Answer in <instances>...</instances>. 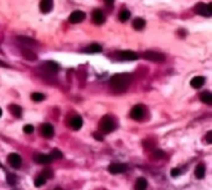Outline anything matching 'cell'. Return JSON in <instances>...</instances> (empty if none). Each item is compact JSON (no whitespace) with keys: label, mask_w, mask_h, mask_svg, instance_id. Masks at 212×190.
<instances>
[{"label":"cell","mask_w":212,"mask_h":190,"mask_svg":"<svg viewBox=\"0 0 212 190\" xmlns=\"http://www.w3.org/2000/svg\"><path fill=\"white\" fill-rule=\"evenodd\" d=\"M206 140H207V143H212V132H208V133H207Z\"/></svg>","instance_id":"836d02e7"},{"label":"cell","mask_w":212,"mask_h":190,"mask_svg":"<svg viewBox=\"0 0 212 190\" xmlns=\"http://www.w3.org/2000/svg\"><path fill=\"white\" fill-rule=\"evenodd\" d=\"M133 27L135 30H143L145 27V20L142 18H135L133 20Z\"/></svg>","instance_id":"ac0fdd59"},{"label":"cell","mask_w":212,"mask_h":190,"mask_svg":"<svg viewBox=\"0 0 212 190\" xmlns=\"http://www.w3.org/2000/svg\"><path fill=\"white\" fill-rule=\"evenodd\" d=\"M34 126H31V124H26V126H24V132L25 133H27V134H30V133H32L34 132Z\"/></svg>","instance_id":"4dcf8cb0"},{"label":"cell","mask_w":212,"mask_h":190,"mask_svg":"<svg viewBox=\"0 0 212 190\" xmlns=\"http://www.w3.org/2000/svg\"><path fill=\"white\" fill-rule=\"evenodd\" d=\"M143 116H144V111H143V107H142V106H135V107H133V109H132V112H130V117H132L133 119L140 121V119L143 118Z\"/></svg>","instance_id":"30bf717a"},{"label":"cell","mask_w":212,"mask_h":190,"mask_svg":"<svg viewBox=\"0 0 212 190\" xmlns=\"http://www.w3.org/2000/svg\"><path fill=\"white\" fill-rule=\"evenodd\" d=\"M203 83H205V77H202V76H196L190 82L191 87H194V88H200L203 86Z\"/></svg>","instance_id":"2e32d148"},{"label":"cell","mask_w":212,"mask_h":190,"mask_svg":"<svg viewBox=\"0 0 212 190\" xmlns=\"http://www.w3.org/2000/svg\"><path fill=\"white\" fill-rule=\"evenodd\" d=\"M205 173H206V168H205V164H198L195 169V175L197 179H202L205 176Z\"/></svg>","instance_id":"d6986e66"},{"label":"cell","mask_w":212,"mask_h":190,"mask_svg":"<svg viewBox=\"0 0 212 190\" xmlns=\"http://www.w3.org/2000/svg\"><path fill=\"white\" fill-rule=\"evenodd\" d=\"M132 82V76L128 75V73H118V75H114L110 81H109V85L112 87V89L115 92V93H122L124 91H126L128 86L130 85Z\"/></svg>","instance_id":"6da1fadb"},{"label":"cell","mask_w":212,"mask_h":190,"mask_svg":"<svg viewBox=\"0 0 212 190\" xmlns=\"http://www.w3.org/2000/svg\"><path fill=\"white\" fill-rule=\"evenodd\" d=\"M164 157H165V153L162 151H154L153 154H151L153 159H160V158H164Z\"/></svg>","instance_id":"83f0119b"},{"label":"cell","mask_w":212,"mask_h":190,"mask_svg":"<svg viewBox=\"0 0 212 190\" xmlns=\"http://www.w3.org/2000/svg\"><path fill=\"white\" fill-rule=\"evenodd\" d=\"M2 114H3V111H2V108H0V117H2Z\"/></svg>","instance_id":"74e56055"},{"label":"cell","mask_w":212,"mask_h":190,"mask_svg":"<svg viewBox=\"0 0 212 190\" xmlns=\"http://www.w3.org/2000/svg\"><path fill=\"white\" fill-rule=\"evenodd\" d=\"M84 18H86V14H84L83 11L77 10V11H73V13L70 15L68 20H70L71 24H79V23H82V21L84 20Z\"/></svg>","instance_id":"8992f818"},{"label":"cell","mask_w":212,"mask_h":190,"mask_svg":"<svg viewBox=\"0 0 212 190\" xmlns=\"http://www.w3.org/2000/svg\"><path fill=\"white\" fill-rule=\"evenodd\" d=\"M45 67H46V68H49L51 72H57V71L60 70L58 65H57L56 62H52V61H47V62L45 64Z\"/></svg>","instance_id":"cb8c5ba5"},{"label":"cell","mask_w":212,"mask_h":190,"mask_svg":"<svg viewBox=\"0 0 212 190\" xmlns=\"http://www.w3.org/2000/svg\"><path fill=\"white\" fill-rule=\"evenodd\" d=\"M35 162L38 164H50L52 162V158L50 154H37L35 157Z\"/></svg>","instance_id":"7c38bea8"},{"label":"cell","mask_w":212,"mask_h":190,"mask_svg":"<svg viewBox=\"0 0 212 190\" xmlns=\"http://www.w3.org/2000/svg\"><path fill=\"white\" fill-rule=\"evenodd\" d=\"M180 169H178V168H174V169H171V171H170V174H171V176H179L180 175Z\"/></svg>","instance_id":"d6a6232c"},{"label":"cell","mask_w":212,"mask_h":190,"mask_svg":"<svg viewBox=\"0 0 212 190\" xmlns=\"http://www.w3.org/2000/svg\"><path fill=\"white\" fill-rule=\"evenodd\" d=\"M21 55L24 56V59H26L29 61H36L37 60V55L29 49H21Z\"/></svg>","instance_id":"5bb4252c"},{"label":"cell","mask_w":212,"mask_h":190,"mask_svg":"<svg viewBox=\"0 0 212 190\" xmlns=\"http://www.w3.org/2000/svg\"><path fill=\"white\" fill-rule=\"evenodd\" d=\"M0 66H2V67H6V68L9 67V65H6L4 61H0Z\"/></svg>","instance_id":"8d00e7d4"},{"label":"cell","mask_w":212,"mask_h":190,"mask_svg":"<svg viewBox=\"0 0 212 190\" xmlns=\"http://www.w3.org/2000/svg\"><path fill=\"white\" fill-rule=\"evenodd\" d=\"M101 51H102V47L98 43H92L86 49V52H90V54H96V52H101Z\"/></svg>","instance_id":"44dd1931"},{"label":"cell","mask_w":212,"mask_h":190,"mask_svg":"<svg viewBox=\"0 0 212 190\" xmlns=\"http://www.w3.org/2000/svg\"><path fill=\"white\" fill-rule=\"evenodd\" d=\"M18 40L20 41V42H24V43H36L34 40H31V39H29V37H26V36H19L18 37Z\"/></svg>","instance_id":"f1b7e54d"},{"label":"cell","mask_w":212,"mask_h":190,"mask_svg":"<svg viewBox=\"0 0 212 190\" xmlns=\"http://www.w3.org/2000/svg\"><path fill=\"white\" fill-rule=\"evenodd\" d=\"M93 137H94L97 140H103V135L99 134V133H93Z\"/></svg>","instance_id":"e575fe53"},{"label":"cell","mask_w":212,"mask_h":190,"mask_svg":"<svg viewBox=\"0 0 212 190\" xmlns=\"http://www.w3.org/2000/svg\"><path fill=\"white\" fill-rule=\"evenodd\" d=\"M45 183H46V179H44L42 176H37V178L35 179V185H36V186H42Z\"/></svg>","instance_id":"f546056e"},{"label":"cell","mask_w":212,"mask_h":190,"mask_svg":"<svg viewBox=\"0 0 212 190\" xmlns=\"http://www.w3.org/2000/svg\"><path fill=\"white\" fill-rule=\"evenodd\" d=\"M104 2H106L107 5H112V4L114 3V0H104Z\"/></svg>","instance_id":"d590c367"},{"label":"cell","mask_w":212,"mask_h":190,"mask_svg":"<svg viewBox=\"0 0 212 190\" xmlns=\"http://www.w3.org/2000/svg\"><path fill=\"white\" fill-rule=\"evenodd\" d=\"M92 21H93L96 25H102V24L106 21V16H104V14H103L99 9H96V10L92 13Z\"/></svg>","instance_id":"9c48e42d"},{"label":"cell","mask_w":212,"mask_h":190,"mask_svg":"<svg viewBox=\"0 0 212 190\" xmlns=\"http://www.w3.org/2000/svg\"><path fill=\"white\" fill-rule=\"evenodd\" d=\"M125 170H126V165L120 164V163H113L108 167V171L110 174H120V173H124Z\"/></svg>","instance_id":"ba28073f"},{"label":"cell","mask_w":212,"mask_h":190,"mask_svg":"<svg viewBox=\"0 0 212 190\" xmlns=\"http://www.w3.org/2000/svg\"><path fill=\"white\" fill-rule=\"evenodd\" d=\"M82 123H83V122H82V118L78 117V116L72 117L71 121H70V126H71V128L74 129V130H78V129L82 127Z\"/></svg>","instance_id":"9a60e30c"},{"label":"cell","mask_w":212,"mask_h":190,"mask_svg":"<svg viewBox=\"0 0 212 190\" xmlns=\"http://www.w3.org/2000/svg\"><path fill=\"white\" fill-rule=\"evenodd\" d=\"M196 13L198 15H202V16H211L212 14V4H203V3H200L196 5Z\"/></svg>","instance_id":"3957f363"},{"label":"cell","mask_w":212,"mask_h":190,"mask_svg":"<svg viewBox=\"0 0 212 190\" xmlns=\"http://www.w3.org/2000/svg\"><path fill=\"white\" fill-rule=\"evenodd\" d=\"M118 57L120 60H124V61H137L139 59L138 54L133 52V51H119Z\"/></svg>","instance_id":"5b68a950"},{"label":"cell","mask_w":212,"mask_h":190,"mask_svg":"<svg viewBox=\"0 0 212 190\" xmlns=\"http://www.w3.org/2000/svg\"><path fill=\"white\" fill-rule=\"evenodd\" d=\"M99 127H101V130H102L103 133H110V132L114 130L115 124H114V122H113L110 118L106 117V118H103V119L101 121Z\"/></svg>","instance_id":"277c9868"},{"label":"cell","mask_w":212,"mask_h":190,"mask_svg":"<svg viewBox=\"0 0 212 190\" xmlns=\"http://www.w3.org/2000/svg\"><path fill=\"white\" fill-rule=\"evenodd\" d=\"M55 190H62V189H61V188H57V189H55Z\"/></svg>","instance_id":"f35d334b"},{"label":"cell","mask_w":212,"mask_h":190,"mask_svg":"<svg viewBox=\"0 0 212 190\" xmlns=\"http://www.w3.org/2000/svg\"><path fill=\"white\" fill-rule=\"evenodd\" d=\"M31 100L35 102H41L45 100V94L44 93H40V92H34L31 94Z\"/></svg>","instance_id":"603a6c76"},{"label":"cell","mask_w":212,"mask_h":190,"mask_svg":"<svg viewBox=\"0 0 212 190\" xmlns=\"http://www.w3.org/2000/svg\"><path fill=\"white\" fill-rule=\"evenodd\" d=\"M52 9V0H41L40 3V10L44 13V14H47L50 13Z\"/></svg>","instance_id":"4fadbf2b"},{"label":"cell","mask_w":212,"mask_h":190,"mask_svg":"<svg viewBox=\"0 0 212 190\" xmlns=\"http://www.w3.org/2000/svg\"><path fill=\"white\" fill-rule=\"evenodd\" d=\"M41 133L44 137L46 138H51L54 135V127L50 124V123H45V124H42L41 127Z\"/></svg>","instance_id":"8fae6325"},{"label":"cell","mask_w":212,"mask_h":190,"mask_svg":"<svg viewBox=\"0 0 212 190\" xmlns=\"http://www.w3.org/2000/svg\"><path fill=\"white\" fill-rule=\"evenodd\" d=\"M50 155H51L52 160H54V159H61V158L63 157V155H62V153H61L58 149H54V151L51 152V154H50Z\"/></svg>","instance_id":"4316f807"},{"label":"cell","mask_w":212,"mask_h":190,"mask_svg":"<svg viewBox=\"0 0 212 190\" xmlns=\"http://www.w3.org/2000/svg\"><path fill=\"white\" fill-rule=\"evenodd\" d=\"M148 188V181L144 178H139L135 183V190H146Z\"/></svg>","instance_id":"ffe728a7"},{"label":"cell","mask_w":212,"mask_h":190,"mask_svg":"<svg viewBox=\"0 0 212 190\" xmlns=\"http://www.w3.org/2000/svg\"><path fill=\"white\" fill-rule=\"evenodd\" d=\"M8 183L10 184V185H14L15 183H16V178H15V175H8Z\"/></svg>","instance_id":"1f68e13d"},{"label":"cell","mask_w":212,"mask_h":190,"mask_svg":"<svg viewBox=\"0 0 212 190\" xmlns=\"http://www.w3.org/2000/svg\"><path fill=\"white\" fill-rule=\"evenodd\" d=\"M10 112H11L15 117H21L22 109H21V107L18 106V105H11V106H10Z\"/></svg>","instance_id":"7402d4cb"},{"label":"cell","mask_w":212,"mask_h":190,"mask_svg":"<svg viewBox=\"0 0 212 190\" xmlns=\"http://www.w3.org/2000/svg\"><path fill=\"white\" fill-rule=\"evenodd\" d=\"M8 162H9V164H10L13 168L18 169V168H20V165H21V157H20L18 153H11V154H9V157H8Z\"/></svg>","instance_id":"52a82bcc"},{"label":"cell","mask_w":212,"mask_h":190,"mask_svg":"<svg viewBox=\"0 0 212 190\" xmlns=\"http://www.w3.org/2000/svg\"><path fill=\"white\" fill-rule=\"evenodd\" d=\"M129 18H130V13H129L128 10H122V11L119 13V20H120L122 23L128 21Z\"/></svg>","instance_id":"d4e9b609"},{"label":"cell","mask_w":212,"mask_h":190,"mask_svg":"<svg viewBox=\"0 0 212 190\" xmlns=\"http://www.w3.org/2000/svg\"><path fill=\"white\" fill-rule=\"evenodd\" d=\"M143 59H145L148 61H153V62H164L165 61V56L160 52H156V51L143 52Z\"/></svg>","instance_id":"7a4b0ae2"},{"label":"cell","mask_w":212,"mask_h":190,"mask_svg":"<svg viewBox=\"0 0 212 190\" xmlns=\"http://www.w3.org/2000/svg\"><path fill=\"white\" fill-rule=\"evenodd\" d=\"M40 176H42L44 179H50V178H52L54 176V173H52V170L51 169H45V170H42V173H41V175Z\"/></svg>","instance_id":"484cf974"},{"label":"cell","mask_w":212,"mask_h":190,"mask_svg":"<svg viewBox=\"0 0 212 190\" xmlns=\"http://www.w3.org/2000/svg\"><path fill=\"white\" fill-rule=\"evenodd\" d=\"M200 100H201L203 103H206V105H211V103H212V93L208 92V91L202 92V93L200 94Z\"/></svg>","instance_id":"e0dca14e"}]
</instances>
